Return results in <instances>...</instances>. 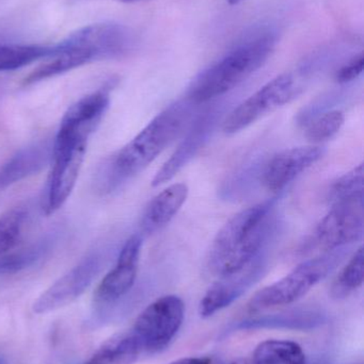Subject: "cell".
<instances>
[{
  "label": "cell",
  "mask_w": 364,
  "mask_h": 364,
  "mask_svg": "<svg viewBox=\"0 0 364 364\" xmlns=\"http://www.w3.org/2000/svg\"><path fill=\"white\" fill-rule=\"evenodd\" d=\"M192 102H177L156 115L130 143L98 168L95 186L110 193L147 168L185 128Z\"/></svg>",
  "instance_id": "obj_1"
},
{
  "label": "cell",
  "mask_w": 364,
  "mask_h": 364,
  "mask_svg": "<svg viewBox=\"0 0 364 364\" xmlns=\"http://www.w3.org/2000/svg\"><path fill=\"white\" fill-rule=\"evenodd\" d=\"M274 203L269 199L247 208L218 231L207 259L212 274L222 278L239 273L262 254L271 233Z\"/></svg>",
  "instance_id": "obj_2"
},
{
  "label": "cell",
  "mask_w": 364,
  "mask_h": 364,
  "mask_svg": "<svg viewBox=\"0 0 364 364\" xmlns=\"http://www.w3.org/2000/svg\"><path fill=\"white\" fill-rule=\"evenodd\" d=\"M276 43L277 34L266 28L246 36L194 79L188 93L189 102L204 104L234 89L269 60Z\"/></svg>",
  "instance_id": "obj_3"
},
{
  "label": "cell",
  "mask_w": 364,
  "mask_h": 364,
  "mask_svg": "<svg viewBox=\"0 0 364 364\" xmlns=\"http://www.w3.org/2000/svg\"><path fill=\"white\" fill-rule=\"evenodd\" d=\"M343 250L324 252L303 261L288 275L259 291L248 304V308L251 311H260L298 301L340 264L344 257Z\"/></svg>",
  "instance_id": "obj_4"
},
{
  "label": "cell",
  "mask_w": 364,
  "mask_h": 364,
  "mask_svg": "<svg viewBox=\"0 0 364 364\" xmlns=\"http://www.w3.org/2000/svg\"><path fill=\"white\" fill-rule=\"evenodd\" d=\"M185 306L175 295L160 297L137 318L132 333L142 352L157 353L171 343L183 324Z\"/></svg>",
  "instance_id": "obj_5"
},
{
  "label": "cell",
  "mask_w": 364,
  "mask_h": 364,
  "mask_svg": "<svg viewBox=\"0 0 364 364\" xmlns=\"http://www.w3.org/2000/svg\"><path fill=\"white\" fill-rule=\"evenodd\" d=\"M298 91L293 75H279L244 100L227 117L222 126L224 132L235 134L246 129L265 115L288 104Z\"/></svg>",
  "instance_id": "obj_6"
},
{
  "label": "cell",
  "mask_w": 364,
  "mask_h": 364,
  "mask_svg": "<svg viewBox=\"0 0 364 364\" xmlns=\"http://www.w3.org/2000/svg\"><path fill=\"white\" fill-rule=\"evenodd\" d=\"M364 231L363 199L333 205L314 229L310 243L325 252L341 250L359 241Z\"/></svg>",
  "instance_id": "obj_7"
},
{
  "label": "cell",
  "mask_w": 364,
  "mask_h": 364,
  "mask_svg": "<svg viewBox=\"0 0 364 364\" xmlns=\"http://www.w3.org/2000/svg\"><path fill=\"white\" fill-rule=\"evenodd\" d=\"M102 265L100 252L88 255L40 295L33 304V311L38 314H49L76 301L91 286Z\"/></svg>",
  "instance_id": "obj_8"
},
{
  "label": "cell",
  "mask_w": 364,
  "mask_h": 364,
  "mask_svg": "<svg viewBox=\"0 0 364 364\" xmlns=\"http://www.w3.org/2000/svg\"><path fill=\"white\" fill-rule=\"evenodd\" d=\"M87 144V142H57L53 140V170L43 205L47 214L57 211L68 200L78 179Z\"/></svg>",
  "instance_id": "obj_9"
},
{
  "label": "cell",
  "mask_w": 364,
  "mask_h": 364,
  "mask_svg": "<svg viewBox=\"0 0 364 364\" xmlns=\"http://www.w3.org/2000/svg\"><path fill=\"white\" fill-rule=\"evenodd\" d=\"M136 38L130 28L119 23H95L71 34L61 44L88 49L96 59L122 57L134 48Z\"/></svg>",
  "instance_id": "obj_10"
},
{
  "label": "cell",
  "mask_w": 364,
  "mask_h": 364,
  "mask_svg": "<svg viewBox=\"0 0 364 364\" xmlns=\"http://www.w3.org/2000/svg\"><path fill=\"white\" fill-rule=\"evenodd\" d=\"M141 247L142 239L139 235H132L125 242L115 267L105 276L96 289V303L113 304L130 292L138 274Z\"/></svg>",
  "instance_id": "obj_11"
},
{
  "label": "cell",
  "mask_w": 364,
  "mask_h": 364,
  "mask_svg": "<svg viewBox=\"0 0 364 364\" xmlns=\"http://www.w3.org/2000/svg\"><path fill=\"white\" fill-rule=\"evenodd\" d=\"M265 262L262 254L239 273L219 278L207 290L199 306L202 318H209L216 312L229 307L254 286L264 273Z\"/></svg>",
  "instance_id": "obj_12"
},
{
  "label": "cell",
  "mask_w": 364,
  "mask_h": 364,
  "mask_svg": "<svg viewBox=\"0 0 364 364\" xmlns=\"http://www.w3.org/2000/svg\"><path fill=\"white\" fill-rule=\"evenodd\" d=\"M323 156L324 149L320 146L294 147L278 153L263 171V184L273 192L284 190L301 173L318 164Z\"/></svg>",
  "instance_id": "obj_13"
},
{
  "label": "cell",
  "mask_w": 364,
  "mask_h": 364,
  "mask_svg": "<svg viewBox=\"0 0 364 364\" xmlns=\"http://www.w3.org/2000/svg\"><path fill=\"white\" fill-rule=\"evenodd\" d=\"M213 127V114L201 117L196 123L192 124L183 142L180 144L170 159L167 160L166 164L156 173L152 181V186H160L165 182L170 181L202 149Z\"/></svg>",
  "instance_id": "obj_14"
},
{
  "label": "cell",
  "mask_w": 364,
  "mask_h": 364,
  "mask_svg": "<svg viewBox=\"0 0 364 364\" xmlns=\"http://www.w3.org/2000/svg\"><path fill=\"white\" fill-rule=\"evenodd\" d=\"M53 141H40L15 154L0 168V188L32 176L53 159Z\"/></svg>",
  "instance_id": "obj_15"
},
{
  "label": "cell",
  "mask_w": 364,
  "mask_h": 364,
  "mask_svg": "<svg viewBox=\"0 0 364 364\" xmlns=\"http://www.w3.org/2000/svg\"><path fill=\"white\" fill-rule=\"evenodd\" d=\"M188 193L187 184L179 182L171 184L156 195L143 214L141 230L147 235H152L164 228L181 210L187 199Z\"/></svg>",
  "instance_id": "obj_16"
},
{
  "label": "cell",
  "mask_w": 364,
  "mask_h": 364,
  "mask_svg": "<svg viewBox=\"0 0 364 364\" xmlns=\"http://www.w3.org/2000/svg\"><path fill=\"white\" fill-rule=\"evenodd\" d=\"M324 314L312 309H297L284 314H269L252 320L243 321L231 331H256V329H296V331H311L324 324Z\"/></svg>",
  "instance_id": "obj_17"
},
{
  "label": "cell",
  "mask_w": 364,
  "mask_h": 364,
  "mask_svg": "<svg viewBox=\"0 0 364 364\" xmlns=\"http://www.w3.org/2000/svg\"><path fill=\"white\" fill-rule=\"evenodd\" d=\"M109 102L110 97L106 90H100L89 94L70 107L60 126L77 128L93 134L106 113Z\"/></svg>",
  "instance_id": "obj_18"
},
{
  "label": "cell",
  "mask_w": 364,
  "mask_h": 364,
  "mask_svg": "<svg viewBox=\"0 0 364 364\" xmlns=\"http://www.w3.org/2000/svg\"><path fill=\"white\" fill-rule=\"evenodd\" d=\"M142 352L132 331L105 342L90 360L83 364H134Z\"/></svg>",
  "instance_id": "obj_19"
},
{
  "label": "cell",
  "mask_w": 364,
  "mask_h": 364,
  "mask_svg": "<svg viewBox=\"0 0 364 364\" xmlns=\"http://www.w3.org/2000/svg\"><path fill=\"white\" fill-rule=\"evenodd\" d=\"M57 242L55 233L38 240L28 247L0 255V276L13 275L25 271L42 260Z\"/></svg>",
  "instance_id": "obj_20"
},
{
  "label": "cell",
  "mask_w": 364,
  "mask_h": 364,
  "mask_svg": "<svg viewBox=\"0 0 364 364\" xmlns=\"http://www.w3.org/2000/svg\"><path fill=\"white\" fill-rule=\"evenodd\" d=\"M252 364H306V357L295 342L269 340L256 348Z\"/></svg>",
  "instance_id": "obj_21"
},
{
  "label": "cell",
  "mask_w": 364,
  "mask_h": 364,
  "mask_svg": "<svg viewBox=\"0 0 364 364\" xmlns=\"http://www.w3.org/2000/svg\"><path fill=\"white\" fill-rule=\"evenodd\" d=\"M55 55V46L0 45V72L19 70L42 58Z\"/></svg>",
  "instance_id": "obj_22"
},
{
  "label": "cell",
  "mask_w": 364,
  "mask_h": 364,
  "mask_svg": "<svg viewBox=\"0 0 364 364\" xmlns=\"http://www.w3.org/2000/svg\"><path fill=\"white\" fill-rule=\"evenodd\" d=\"M364 280V252L359 248L348 264L342 269L331 287V294L333 299H342L358 290Z\"/></svg>",
  "instance_id": "obj_23"
},
{
  "label": "cell",
  "mask_w": 364,
  "mask_h": 364,
  "mask_svg": "<svg viewBox=\"0 0 364 364\" xmlns=\"http://www.w3.org/2000/svg\"><path fill=\"white\" fill-rule=\"evenodd\" d=\"M364 168L359 164L331 184L328 191V200L333 205L343 201L363 199Z\"/></svg>",
  "instance_id": "obj_24"
},
{
  "label": "cell",
  "mask_w": 364,
  "mask_h": 364,
  "mask_svg": "<svg viewBox=\"0 0 364 364\" xmlns=\"http://www.w3.org/2000/svg\"><path fill=\"white\" fill-rule=\"evenodd\" d=\"M27 218L23 208H14L0 216V255L10 252L19 243Z\"/></svg>",
  "instance_id": "obj_25"
},
{
  "label": "cell",
  "mask_w": 364,
  "mask_h": 364,
  "mask_svg": "<svg viewBox=\"0 0 364 364\" xmlns=\"http://www.w3.org/2000/svg\"><path fill=\"white\" fill-rule=\"evenodd\" d=\"M345 117L340 110L323 113L311 122L306 129V136L312 143H322L331 140L343 127Z\"/></svg>",
  "instance_id": "obj_26"
},
{
  "label": "cell",
  "mask_w": 364,
  "mask_h": 364,
  "mask_svg": "<svg viewBox=\"0 0 364 364\" xmlns=\"http://www.w3.org/2000/svg\"><path fill=\"white\" fill-rule=\"evenodd\" d=\"M364 68V55L363 53L355 55L350 59L345 65L342 66L337 74H336V81L341 85L352 82L355 79L358 78L363 74Z\"/></svg>",
  "instance_id": "obj_27"
},
{
  "label": "cell",
  "mask_w": 364,
  "mask_h": 364,
  "mask_svg": "<svg viewBox=\"0 0 364 364\" xmlns=\"http://www.w3.org/2000/svg\"><path fill=\"white\" fill-rule=\"evenodd\" d=\"M169 364H211L209 358H202V357H190V358L179 359Z\"/></svg>",
  "instance_id": "obj_28"
},
{
  "label": "cell",
  "mask_w": 364,
  "mask_h": 364,
  "mask_svg": "<svg viewBox=\"0 0 364 364\" xmlns=\"http://www.w3.org/2000/svg\"><path fill=\"white\" fill-rule=\"evenodd\" d=\"M228 1L229 4H231V6H236V4H241V2H243L244 0H227Z\"/></svg>",
  "instance_id": "obj_29"
},
{
  "label": "cell",
  "mask_w": 364,
  "mask_h": 364,
  "mask_svg": "<svg viewBox=\"0 0 364 364\" xmlns=\"http://www.w3.org/2000/svg\"><path fill=\"white\" fill-rule=\"evenodd\" d=\"M0 364H8L4 357H2L1 355H0Z\"/></svg>",
  "instance_id": "obj_30"
},
{
  "label": "cell",
  "mask_w": 364,
  "mask_h": 364,
  "mask_svg": "<svg viewBox=\"0 0 364 364\" xmlns=\"http://www.w3.org/2000/svg\"><path fill=\"white\" fill-rule=\"evenodd\" d=\"M120 1H123V2H136V1H140V0H120Z\"/></svg>",
  "instance_id": "obj_31"
},
{
  "label": "cell",
  "mask_w": 364,
  "mask_h": 364,
  "mask_svg": "<svg viewBox=\"0 0 364 364\" xmlns=\"http://www.w3.org/2000/svg\"><path fill=\"white\" fill-rule=\"evenodd\" d=\"M231 364H246V363H244V361L237 360V361H235V363H231Z\"/></svg>",
  "instance_id": "obj_32"
}]
</instances>
